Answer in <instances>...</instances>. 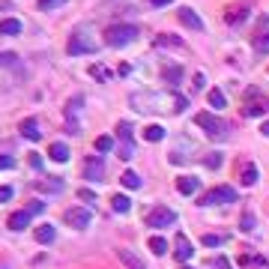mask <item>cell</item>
Returning a JSON list of instances; mask_svg holds the SVG:
<instances>
[{"mask_svg": "<svg viewBox=\"0 0 269 269\" xmlns=\"http://www.w3.org/2000/svg\"><path fill=\"white\" fill-rule=\"evenodd\" d=\"M30 218H33V215H30L27 209L12 212V215H9V221H6V228H9V231H24V228H30Z\"/></svg>", "mask_w": 269, "mask_h": 269, "instance_id": "obj_10", "label": "cell"}, {"mask_svg": "<svg viewBox=\"0 0 269 269\" xmlns=\"http://www.w3.org/2000/svg\"><path fill=\"white\" fill-rule=\"evenodd\" d=\"M260 134H266V138H269V120L263 123V129H260Z\"/></svg>", "mask_w": 269, "mask_h": 269, "instance_id": "obj_42", "label": "cell"}, {"mask_svg": "<svg viewBox=\"0 0 269 269\" xmlns=\"http://www.w3.org/2000/svg\"><path fill=\"white\" fill-rule=\"evenodd\" d=\"M66 51L72 54V57H78V54H93V51H96V42L84 39V33H75L72 39H69Z\"/></svg>", "mask_w": 269, "mask_h": 269, "instance_id": "obj_5", "label": "cell"}, {"mask_svg": "<svg viewBox=\"0 0 269 269\" xmlns=\"http://www.w3.org/2000/svg\"><path fill=\"white\" fill-rule=\"evenodd\" d=\"M198 186H201V183H198L195 176H180V180H176L180 195H195V192H198Z\"/></svg>", "mask_w": 269, "mask_h": 269, "instance_id": "obj_14", "label": "cell"}, {"mask_svg": "<svg viewBox=\"0 0 269 269\" xmlns=\"http://www.w3.org/2000/svg\"><path fill=\"white\" fill-rule=\"evenodd\" d=\"M12 195H15V192H12V189H9V186H0V203L12 201Z\"/></svg>", "mask_w": 269, "mask_h": 269, "instance_id": "obj_33", "label": "cell"}, {"mask_svg": "<svg viewBox=\"0 0 269 269\" xmlns=\"http://www.w3.org/2000/svg\"><path fill=\"white\" fill-rule=\"evenodd\" d=\"M111 209L123 215V212H129V209H132V201H129L126 195H114V198H111Z\"/></svg>", "mask_w": 269, "mask_h": 269, "instance_id": "obj_19", "label": "cell"}, {"mask_svg": "<svg viewBox=\"0 0 269 269\" xmlns=\"http://www.w3.org/2000/svg\"><path fill=\"white\" fill-rule=\"evenodd\" d=\"M36 242H42V245H48V242H54V225H39L33 231Z\"/></svg>", "mask_w": 269, "mask_h": 269, "instance_id": "obj_16", "label": "cell"}, {"mask_svg": "<svg viewBox=\"0 0 269 269\" xmlns=\"http://www.w3.org/2000/svg\"><path fill=\"white\" fill-rule=\"evenodd\" d=\"M239 228H242V234H248V231H254V215H251V212H245V215L239 218Z\"/></svg>", "mask_w": 269, "mask_h": 269, "instance_id": "obj_29", "label": "cell"}, {"mask_svg": "<svg viewBox=\"0 0 269 269\" xmlns=\"http://www.w3.org/2000/svg\"><path fill=\"white\" fill-rule=\"evenodd\" d=\"M183 269H186V266H183Z\"/></svg>", "mask_w": 269, "mask_h": 269, "instance_id": "obj_43", "label": "cell"}, {"mask_svg": "<svg viewBox=\"0 0 269 269\" xmlns=\"http://www.w3.org/2000/svg\"><path fill=\"white\" fill-rule=\"evenodd\" d=\"M254 183H257V165L248 162V165L242 168V186H254Z\"/></svg>", "mask_w": 269, "mask_h": 269, "instance_id": "obj_21", "label": "cell"}, {"mask_svg": "<svg viewBox=\"0 0 269 269\" xmlns=\"http://www.w3.org/2000/svg\"><path fill=\"white\" fill-rule=\"evenodd\" d=\"M90 75H93V78H102V81H105V78H108V69H105V66H90Z\"/></svg>", "mask_w": 269, "mask_h": 269, "instance_id": "obj_34", "label": "cell"}, {"mask_svg": "<svg viewBox=\"0 0 269 269\" xmlns=\"http://www.w3.org/2000/svg\"><path fill=\"white\" fill-rule=\"evenodd\" d=\"M203 87H206V78L198 72V75H195V90H203Z\"/></svg>", "mask_w": 269, "mask_h": 269, "instance_id": "obj_38", "label": "cell"}, {"mask_svg": "<svg viewBox=\"0 0 269 269\" xmlns=\"http://www.w3.org/2000/svg\"><path fill=\"white\" fill-rule=\"evenodd\" d=\"M0 33H3V36H18V33H21V21H15V18L0 21Z\"/></svg>", "mask_w": 269, "mask_h": 269, "instance_id": "obj_20", "label": "cell"}, {"mask_svg": "<svg viewBox=\"0 0 269 269\" xmlns=\"http://www.w3.org/2000/svg\"><path fill=\"white\" fill-rule=\"evenodd\" d=\"M66 225L69 228H75V231H81V228H87L90 225V209H84V206H72V209H66Z\"/></svg>", "mask_w": 269, "mask_h": 269, "instance_id": "obj_6", "label": "cell"}, {"mask_svg": "<svg viewBox=\"0 0 269 269\" xmlns=\"http://www.w3.org/2000/svg\"><path fill=\"white\" fill-rule=\"evenodd\" d=\"M15 60H18L15 54H0V66H12Z\"/></svg>", "mask_w": 269, "mask_h": 269, "instance_id": "obj_37", "label": "cell"}, {"mask_svg": "<svg viewBox=\"0 0 269 269\" xmlns=\"http://www.w3.org/2000/svg\"><path fill=\"white\" fill-rule=\"evenodd\" d=\"M173 254H176V260H180V263L192 260L195 248H192V242H189V236H186V234H176V236H173Z\"/></svg>", "mask_w": 269, "mask_h": 269, "instance_id": "obj_7", "label": "cell"}, {"mask_svg": "<svg viewBox=\"0 0 269 269\" xmlns=\"http://www.w3.org/2000/svg\"><path fill=\"white\" fill-rule=\"evenodd\" d=\"M203 162H206V168H218V165H221V156H218V153H209Z\"/></svg>", "mask_w": 269, "mask_h": 269, "instance_id": "obj_31", "label": "cell"}, {"mask_svg": "<svg viewBox=\"0 0 269 269\" xmlns=\"http://www.w3.org/2000/svg\"><path fill=\"white\" fill-rule=\"evenodd\" d=\"M236 201V192L231 186H215L212 192H206L201 198V206H212V203H234Z\"/></svg>", "mask_w": 269, "mask_h": 269, "instance_id": "obj_2", "label": "cell"}, {"mask_svg": "<svg viewBox=\"0 0 269 269\" xmlns=\"http://www.w3.org/2000/svg\"><path fill=\"white\" fill-rule=\"evenodd\" d=\"M15 168V159L12 156H0V170H12Z\"/></svg>", "mask_w": 269, "mask_h": 269, "instance_id": "obj_32", "label": "cell"}, {"mask_svg": "<svg viewBox=\"0 0 269 269\" xmlns=\"http://www.w3.org/2000/svg\"><path fill=\"white\" fill-rule=\"evenodd\" d=\"M84 176H87L90 183H99L102 176H105V165H102L99 156H87V162H84Z\"/></svg>", "mask_w": 269, "mask_h": 269, "instance_id": "obj_8", "label": "cell"}, {"mask_svg": "<svg viewBox=\"0 0 269 269\" xmlns=\"http://www.w3.org/2000/svg\"><path fill=\"white\" fill-rule=\"evenodd\" d=\"M93 147H96V153H111V150H114V138H111V134H99Z\"/></svg>", "mask_w": 269, "mask_h": 269, "instance_id": "obj_24", "label": "cell"}, {"mask_svg": "<svg viewBox=\"0 0 269 269\" xmlns=\"http://www.w3.org/2000/svg\"><path fill=\"white\" fill-rule=\"evenodd\" d=\"M153 6H168V3H173V0H150Z\"/></svg>", "mask_w": 269, "mask_h": 269, "instance_id": "obj_41", "label": "cell"}, {"mask_svg": "<svg viewBox=\"0 0 269 269\" xmlns=\"http://www.w3.org/2000/svg\"><path fill=\"white\" fill-rule=\"evenodd\" d=\"M48 156L54 159V162H69V147L63 144V141H51V147H48Z\"/></svg>", "mask_w": 269, "mask_h": 269, "instance_id": "obj_12", "label": "cell"}, {"mask_svg": "<svg viewBox=\"0 0 269 269\" xmlns=\"http://www.w3.org/2000/svg\"><path fill=\"white\" fill-rule=\"evenodd\" d=\"M183 78V66H165V81L168 84H176Z\"/></svg>", "mask_w": 269, "mask_h": 269, "instance_id": "obj_27", "label": "cell"}, {"mask_svg": "<svg viewBox=\"0 0 269 269\" xmlns=\"http://www.w3.org/2000/svg\"><path fill=\"white\" fill-rule=\"evenodd\" d=\"M260 114H266V102H245L242 117H260Z\"/></svg>", "mask_w": 269, "mask_h": 269, "instance_id": "obj_18", "label": "cell"}, {"mask_svg": "<svg viewBox=\"0 0 269 269\" xmlns=\"http://www.w3.org/2000/svg\"><path fill=\"white\" fill-rule=\"evenodd\" d=\"M117 257H120V263L126 269H147L144 266V260L134 254V251H129V248H123V251H117Z\"/></svg>", "mask_w": 269, "mask_h": 269, "instance_id": "obj_11", "label": "cell"}, {"mask_svg": "<svg viewBox=\"0 0 269 269\" xmlns=\"http://www.w3.org/2000/svg\"><path fill=\"white\" fill-rule=\"evenodd\" d=\"M176 18H180L186 27H192V30H203L201 15H195V9H189V6H180V9H176Z\"/></svg>", "mask_w": 269, "mask_h": 269, "instance_id": "obj_9", "label": "cell"}, {"mask_svg": "<svg viewBox=\"0 0 269 269\" xmlns=\"http://www.w3.org/2000/svg\"><path fill=\"white\" fill-rule=\"evenodd\" d=\"M173 221H176V215L168 206H156V209L147 212V228H170Z\"/></svg>", "mask_w": 269, "mask_h": 269, "instance_id": "obj_3", "label": "cell"}, {"mask_svg": "<svg viewBox=\"0 0 269 269\" xmlns=\"http://www.w3.org/2000/svg\"><path fill=\"white\" fill-rule=\"evenodd\" d=\"M150 251L162 257V254H168V242H165L162 236H150Z\"/></svg>", "mask_w": 269, "mask_h": 269, "instance_id": "obj_23", "label": "cell"}, {"mask_svg": "<svg viewBox=\"0 0 269 269\" xmlns=\"http://www.w3.org/2000/svg\"><path fill=\"white\" fill-rule=\"evenodd\" d=\"M203 245H209V248H215V245H221V239L215 234H209V236H203Z\"/></svg>", "mask_w": 269, "mask_h": 269, "instance_id": "obj_35", "label": "cell"}, {"mask_svg": "<svg viewBox=\"0 0 269 269\" xmlns=\"http://www.w3.org/2000/svg\"><path fill=\"white\" fill-rule=\"evenodd\" d=\"M78 198H81V201H93V192H90V189H81Z\"/></svg>", "mask_w": 269, "mask_h": 269, "instance_id": "obj_39", "label": "cell"}, {"mask_svg": "<svg viewBox=\"0 0 269 269\" xmlns=\"http://www.w3.org/2000/svg\"><path fill=\"white\" fill-rule=\"evenodd\" d=\"M209 105H212L215 111H221V108L228 105V99H225V93H221V90H209Z\"/></svg>", "mask_w": 269, "mask_h": 269, "instance_id": "obj_26", "label": "cell"}, {"mask_svg": "<svg viewBox=\"0 0 269 269\" xmlns=\"http://www.w3.org/2000/svg\"><path fill=\"white\" fill-rule=\"evenodd\" d=\"M144 141H147V144H159V141H165V129H162L159 123L147 126V129H144Z\"/></svg>", "mask_w": 269, "mask_h": 269, "instance_id": "obj_15", "label": "cell"}, {"mask_svg": "<svg viewBox=\"0 0 269 269\" xmlns=\"http://www.w3.org/2000/svg\"><path fill=\"white\" fill-rule=\"evenodd\" d=\"M254 51L257 54H269V33H254Z\"/></svg>", "mask_w": 269, "mask_h": 269, "instance_id": "obj_22", "label": "cell"}, {"mask_svg": "<svg viewBox=\"0 0 269 269\" xmlns=\"http://www.w3.org/2000/svg\"><path fill=\"white\" fill-rule=\"evenodd\" d=\"M212 263H215V266H218V269H231V263H228V260H225V257H215V260H212Z\"/></svg>", "mask_w": 269, "mask_h": 269, "instance_id": "obj_40", "label": "cell"}, {"mask_svg": "<svg viewBox=\"0 0 269 269\" xmlns=\"http://www.w3.org/2000/svg\"><path fill=\"white\" fill-rule=\"evenodd\" d=\"M120 183H123L126 189H141V176H138L134 170H126V173L120 176Z\"/></svg>", "mask_w": 269, "mask_h": 269, "instance_id": "obj_25", "label": "cell"}, {"mask_svg": "<svg viewBox=\"0 0 269 269\" xmlns=\"http://www.w3.org/2000/svg\"><path fill=\"white\" fill-rule=\"evenodd\" d=\"M66 0H39V9L42 12H48V9H57V6H63Z\"/></svg>", "mask_w": 269, "mask_h": 269, "instance_id": "obj_30", "label": "cell"}, {"mask_svg": "<svg viewBox=\"0 0 269 269\" xmlns=\"http://www.w3.org/2000/svg\"><path fill=\"white\" fill-rule=\"evenodd\" d=\"M117 134L123 138V144H132V123H120L117 126Z\"/></svg>", "mask_w": 269, "mask_h": 269, "instance_id": "obj_28", "label": "cell"}, {"mask_svg": "<svg viewBox=\"0 0 269 269\" xmlns=\"http://www.w3.org/2000/svg\"><path fill=\"white\" fill-rule=\"evenodd\" d=\"M21 134H24V138H30V141H39V138H42V132H39V123H36L33 117L21 123Z\"/></svg>", "mask_w": 269, "mask_h": 269, "instance_id": "obj_17", "label": "cell"}, {"mask_svg": "<svg viewBox=\"0 0 269 269\" xmlns=\"http://www.w3.org/2000/svg\"><path fill=\"white\" fill-rule=\"evenodd\" d=\"M30 168L42 170V156H39V153H30Z\"/></svg>", "mask_w": 269, "mask_h": 269, "instance_id": "obj_36", "label": "cell"}, {"mask_svg": "<svg viewBox=\"0 0 269 269\" xmlns=\"http://www.w3.org/2000/svg\"><path fill=\"white\" fill-rule=\"evenodd\" d=\"M195 123H198V126L203 129V132H206L209 138H212V141H215V138H225V123H221L218 117L206 114V111H201V114H198V120H195Z\"/></svg>", "mask_w": 269, "mask_h": 269, "instance_id": "obj_4", "label": "cell"}, {"mask_svg": "<svg viewBox=\"0 0 269 269\" xmlns=\"http://www.w3.org/2000/svg\"><path fill=\"white\" fill-rule=\"evenodd\" d=\"M105 42L111 45V48H123V45H129L134 36H138V27L134 24H111V27H105Z\"/></svg>", "mask_w": 269, "mask_h": 269, "instance_id": "obj_1", "label": "cell"}, {"mask_svg": "<svg viewBox=\"0 0 269 269\" xmlns=\"http://www.w3.org/2000/svg\"><path fill=\"white\" fill-rule=\"evenodd\" d=\"M245 15H248V3H234V6L225 12V21H228V24H236V21H242Z\"/></svg>", "mask_w": 269, "mask_h": 269, "instance_id": "obj_13", "label": "cell"}]
</instances>
